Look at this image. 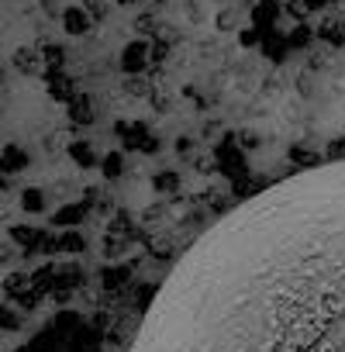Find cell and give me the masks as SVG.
<instances>
[{
	"label": "cell",
	"instance_id": "cell-1",
	"mask_svg": "<svg viewBox=\"0 0 345 352\" xmlns=\"http://www.w3.org/2000/svg\"><path fill=\"white\" fill-rule=\"evenodd\" d=\"M131 352H345V159L218 218L159 283Z\"/></svg>",
	"mask_w": 345,
	"mask_h": 352
}]
</instances>
